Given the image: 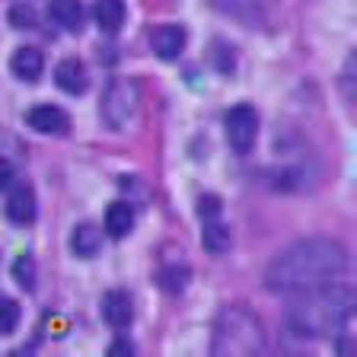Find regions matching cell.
<instances>
[{"instance_id":"cell-1","label":"cell","mask_w":357,"mask_h":357,"mask_svg":"<svg viewBox=\"0 0 357 357\" xmlns=\"http://www.w3.org/2000/svg\"><path fill=\"white\" fill-rule=\"evenodd\" d=\"M348 271V249L338 239L310 236L287 245L265 271V287L281 297L332 284Z\"/></svg>"},{"instance_id":"cell-2","label":"cell","mask_w":357,"mask_h":357,"mask_svg":"<svg viewBox=\"0 0 357 357\" xmlns=\"http://www.w3.org/2000/svg\"><path fill=\"white\" fill-rule=\"evenodd\" d=\"M294 297L297 300L284 312V326L297 338H335L354 316V290L348 284L332 281Z\"/></svg>"},{"instance_id":"cell-3","label":"cell","mask_w":357,"mask_h":357,"mask_svg":"<svg viewBox=\"0 0 357 357\" xmlns=\"http://www.w3.org/2000/svg\"><path fill=\"white\" fill-rule=\"evenodd\" d=\"M217 357H249L265 351V328H261L259 316L249 312L245 306H223L220 316L214 322V344H211Z\"/></svg>"},{"instance_id":"cell-4","label":"cell","mask_w":357,"mask_h":357,"mask_svg":"<svg viewBox=\"0 0 357 357\" xmlns=\"http://www.w3.org/2000/svg\"><path fill=\"white\" fill-rule=\"evenodd\" d=\"M137 102H141L137 83L128 80V77H115V80H109V86H105L99 115H102V121L112 131H125L134 121V115H137Z\"/></svg>"},{"instance_id":"cell-5","label":"cell","mask_w":357,"mask_h":357,"mask_svg":"<svg viewBox=\"0 0 357 357\" xmlns=\"http://www.w3.org/2000/svg\"><path fill=\"white\" fill-rule=\"evenodd\" d=\"M223 131H227V144L233 147V153L245 156L255 147V137H259V115L249 102L233 105L227 115H223Z\"/></svg>"},{"instance_id":"cell-6","label":"cell","mask_w":357,"mask_h":357,"mask_svg":"<svg viewBox=\"0 0 357 357\" xmlns=\"http://www.w3.org/2000/svg\"><path fill=\"white\" fill-rule=\"evenodd\" d=\"M26 121L38 134H67V128H70L67 112L58 109V105H36V109H29Z\"/></svg>"},{"instance_id":"cell-7","label":"cell","mask_w":357,"mask_h":357,"mask_svg":"<svg viewBox=\"0 0 357 357\" xmlns=\"http://www.w3.org/2000/svg\"><path fill=\"white\" fill-rule=\"evenodd\" d=\"M102 316L112 328H125L131 326L134 319V310H131V297H128L125 290H109L102 297Z\"/></svg>"},{"instance_id":"cell-8","label":"cell","mask_w":357,"mask_h":357,"mask_svg":"<svg viewBox=\"0 0 357 357\" xmlns=\"http://www.w3.org/2000/svg\"><path fill=\"white\" fill-rule=\"evenodd\" d=\"M54 83H58L64 93H70V96H80L83 89H86V67H83V61L64 58L54 67Z\"/></svg>"},{"instance_id":"cell-9","label":"cell","mask_w":357,"mask_h":357,"mask_svg":"<svg viewBox=\"0 0 357 357\" xmlns=\"http://www.w3.org/2000/svg\"><path fill=\"white\" fill-rule=\"evenodd\" d=\"M182 48H185V29L182 26H172L169 22V26H160L153 32V52L163 61H176L182 54Z\"/></svg>"},{"instance_id":"cell-10","label":"cell","mask_w":357,"mask_h":357,"mask_svg":"<svg viewBox=\"0 0 357 357\" xmlns=\"http://www.w3.org/2000/svg\"><path fill=\"white\" fill-rule=\"evenodd\" d=\"M10 67H13V74L26 83H36L45 70V58L38 48H16L13 58H10Z\"/></svg>"},{"instance_id":"cell-11","label":"cell","mask_w":357,"mask_h":357,"mask_svg":"<svg viewBox=\"0 0 357 357\" xmlns=\"http://www.w3.org/2000/svg\"><path fill=\"white\" fill-rule=\"evenodd\" d=\"M7 217L13 223H32L36 220V192L29 185H16L7 198Z\"/></svg>"},{"instance_id":"cell-12","label":"cell","mask_w":357,"mask_h":357,"mask_svg":"<svg viewBox=\"0 0 357 357\" xmlns=\"http://www.w3.org/2000/svg\"><path fill=\"white\" fill-rule=\"evenodd\" d=\"M70 249H74L77 259H93V255L102 249V230L93 227V223H80L70 233Z\"/></svg>"},{"instance_id":"cell-13","label":"cell","mask_w":357,"mask_h":357,"mask_svg":"<svg viewBox=\"0 0 357 357\" xmlns=\"http://www.w3.org/2000/svg\"><path fill=\"white\" fill-rule=\"evenodd\" d=\"M48 16H52L61 29H67V32H80L83 29L80 0H52V3H48Z\"/></svg>"},{"instance_id":"cell-14","label":"cell","mask_w":357,"mask_h":357,"mask_svg":"<svg viewBox=\"0 0 357 357\" xmlns=\"http://www.w3.org/2000/svg\"><path fill=\"white\" fill-rule=\"evenodd\" d=\"M131 230H134V208L131 204H125V201L109 204V211H105V233H109L112 239H121Z\"/></svg>"},{"instance_id":"cell-15","label":"cell","mask_w":357,"mask_h":357,"mask_svg":"<svg viewBox=\"0 0 357 357\" xmlns=\"http://www.w3.org/2000/svg\"><path fill=\"white\" fill-rule=\"evenodd\" d=\"M204 223V230H201V243H204V249L214 255L227 252L230 249V227L220 220V217H208V220H201Z\"/></svg>"},{"instance_id":"cell-16","label":"cell","mask_w":357,"mask_h":357,"mask_svg":"<svg viewBox=\"0 0 357 357\" xmlns=\"http://www.w3.org/2000/svg\"><path fill=\"white\" fill-rule=\"evenodd\" d=\"M96 22L99 29L109 32V36H115V32L121 29V22H125V3L121 0H96Z\"/></svg>"},{"instance_id":"cell-17","label":"cell","mask_w":357,"mask_h":357,"mask_svg":"<svg viewBox=\"0 0 357 357\" xmlns=\"http://www.w3.org/2000/svg\"><path fill=\"white\" fill-rule=\"evenodd\" d=\"M281 0H223V10H230L233 16H243V20H255V16H265Z\"/></svg>"},{"instance_id":"cell-18","label":"cell","mask_w":357,"mask_h":357,"mask_svg":"<svg viewBox=\"0 0 357 357\" xmlns=\"http://www.w3.org/2000/svg\"><path fill=\"white\" fill-rule=\"evenodd\" d=\"M188 284V268H178V265H169L160 271V287L169 290V294H182Z\"/></svg>"},{"instance_id":"cell-19","label":"cell","mask_w":357,"mask_h":357,"mask_svg":"<svg viewBox=\"0 0 357 357\" xmlns=\"http://www.w3.org/2000/svg\"><path fill=\"white\" fill-rule=\"evenodd\" d=\"M13 278H16V284H20L22 290L36 287V261H32V255L22 252L20 259L13 261Z\"/></svg>"},{"instance_id":"cell-20","label":"cell","mask_w":357,"mask_h":357,"mask_svg":"<svg viewBox=\"0 0 357 357\" xmlns=\"http://www.w3.org/2000/svg\"><path fill=\"white\" fill-rule=\"evenodd\" d=\"M20 303L10 297H0V335H10L16 332V326H20Z\"/></svg>"},{"instance_id":"cell-21","label":"cell","mask_w":357,"mask_h":357,"mask_svg":"<svg viewBox=\"0 0 357 357\" xmlns=\"http://www.w3.org/2000/svg\"><path fill=\"white\" fill-rule=\"evenodd\" d=\"M10 22H13V29H32L36 26V10L29 3H13L10 7Z\"/></svg>"},{"instance_id":"cell-22","label":"cell","mask_w":357,"mask_h":357,"mask_svg":"<svg viewBox=\"0 0 357 357\" xmlns=\"http://www.w3.org/2000/svg\"><path fill=\"white\" fill-rule=\"evenodd\" d=\"M13 178H16L13 163H10L7 156H0V192H3V188H10V185H13Z\"/></svg>"},{"instance_id":"cell-23","label":"cell","mask_w":357,"mask_h":357,"mask_svg":"<svg viewBox=\"0 0 357 357\" xmlns=\"http://www.w3.org/2000/svg\"><path fill=\"white\" fill-rule=\"evenodd\" d=\"M109 354H134V344L128 338H119V342L109 348Z\"/></svg>"}]
</instances>
